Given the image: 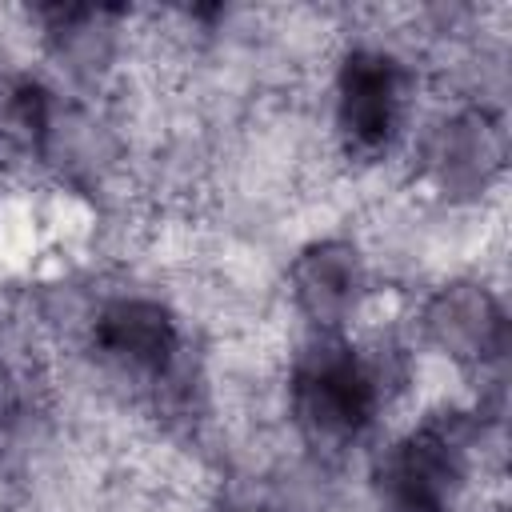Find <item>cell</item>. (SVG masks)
Here are the masks:
<instances>
[{
  "label": "cell",
  "mask_w": 512,
  "mask_h": 512,
  "mask_svg": "<svg viewBox=\"0 0 512 512\" xmlns=\"http://www.w3.org/2000/svg\"><path fill=\"white\" fill-rule=\"evenodd\" d=\"M292 408L312 444L344 448L368 428L376 412V380L348 344L320 340L296 364Z\"/></svg>",
  "instance_id": "6da1fadb"
},
{
  "label": "cell",
  "mask_w": 512,
  "mask_h": 512,
  "mask_svg": "<svg viewBox=\"0 0 512 512\" xmlns=\"http://www.w3.org/2000/svg\"><path fill=\"white\" fill-rule=\"evenodd\" d=\"M464 476V436L452 420H432L404 436L380 464V488L396 512H444Z\"/></svg>",
  "instance_id": "7a4b0ae2"
},
{
  "label": "cell",
  "mask_w": 512,
  "mask_h": 512,
  "mask_svg": "<svg viewBox=\"0 0 512 512\" xmlns=\"http://www.w3.org/2000/svg\"><path fill=\"white\" fill-rule=\"evenodd\" d=\"M404 76L400 64L384 52L360 48L340 68V128L348 148L360 156H376L392 144L400 124Z\"/></svg>",
  "instance_id": "3957f363"
},
{
  "label": "cell",
  "mask_w": 512,
  "mask_h": 512,
  "mask_svg": "<svg viewBox=\"0 0 512 512\" xmlns=\"http://www.w3.org/2000/svg\"><path fill=\"white\" fill-rule=\"evenodd\" d=\"M96 348L112 360H120L124 368L160 376L172 368L180 336H176V320L168 316V308L152 304V300H116L96 316Z\"/></svg>",
  "instance_id": "277c9868"
},
{
  "label": "cell",
  "mask_w": 512,
  "mask_h": 512,
  "mask_svg": "<svg viewBox=\"0 0 512 512\" xmlns=\"http://www.w3.org/2000/svg\"><path fill=\"white\" fill-rule=\"evenodd\" d=\"M428 328L440 348L452 356H496L504 348V316L488 292L472 284H456L436 296L428 308Z\"/></svg>",
  "instance_id": "5b68a950"
},
{
  "label": "cell",
  "mask_w": 512,
  "mask_h": 512,
  "mask_svg": "<svg viewBox=\"0 0 512 512\" xmlns=\"http://www.w3.org/2000/svg\"><path fill=\"white\" fill-rule=\"evenodd\" d=\"M292 280H296L300 308L316 324L332 328L348 316V308L356 300V280H360L356 252L348 244H316L296 260Z\"/></svg>",
  "instance_id": "8992f818"
},
{
  "label": "cell",
  "mask_w": 512,
  "mask_h": 512,
  "mask_svg": "<svg viewBox=\"0 0 512 512\" xmlns=\"http://www.w3.org/2000/svg\"><path fill=\"white\" fill-rule=\"evenodd\" d=\"M52 104L36 80H8L0 88V140L16 152H36L48 140Z\"/></svg>",
  "instance_id": "52a82bcc"
}]
</instances>
